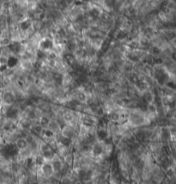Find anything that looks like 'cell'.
<instances>
[{
  "instance_id": "6da1fadb",
  "label": "cell",
  "mask_w": 176,
  "mask_h": 184,
  "mask_svg": "<svg viewBox=\"0 0 176 184\" xmlns=\"http://www.w3.org/2000/svg\"><path fill=\"white\" fill-rule=\"evenodd\" d=\"M39 174L46 178H50L54 176V171L51 164V161L44 160L39 165Z\"/></svg>"
},
{
  "instance_id": "7a4b0ae2",
  "label": "cell",
  "mask_w": 176,
  "mask_h": 184,
  "mask_svg": "<svg viewBox=\"0 0 176 184\" xmlns=\"http://www.w3.org/2000/svg\"><path fill=\"white\" fill-rule=\"evenodd\" d=\"M2 101H3V105L11 107L16 103V98L11 91L4 89L2 93Z\"/></svg>"
},
{
  "instance_id": "3957f363",
  "label": "cell",
  "mask_w": 176,
  "mask_h": 184,
  "mask_svg": "<svg viewBox=\"0 0 176 184\" xmlns=\"http://www.w3.org/2000/svg\"><path fill=\"white\" fill-rule=\"evenodd\" d=\"M76 129H77V127H76L74 126L66 124L61 128L60 133H61V135L63 136L64 138H65V139H67L71 141L76 138Z\"/></svg>"
},
{
  "instance_id": "277c9868",
  "label": "cell",
  "mask_w": 176,
  "mask_h": 184,
  "mask_svg": "<svg viewBox=\"0 0 176 184\" xmlns=\"http://www.w3.org/2000/svg\"><path fill=\"white\" fill-rule=\"evenodd\" d=\"M46 130L51 132L53 135H56L61 132V127L58 124V122L54 119H51Z\"/></svg>"
},
{
  "instance_id": "5b68a950",
  "label": "cell",
  "mask_w": 176,
  "mask_h": 184,
  "mask_svg": "<svg viewBox=\"0 0 176 184\" xmlns=\"http://www.w3.org/2000/svg\"><path fill=\"white\" fill-rule=\"evenodd\" d=\"M155 97H156V94L152 89H149L146 91L143 92L141 94V98L145 104L153 103L155 101Z\"/></svg>"
},
{
  "instance_id": "8992f818",
  "label": "cell",
  "mask_w": 176,
  "mask_h": 184,
  "mask_svg": "<svg viewBox=\"0 0 176 184\" xmlns=\"http://www.w3.org/2000/svg\"><path fill=\"white\" fill-rule=\"evenodd\" d=\"M45 131H46V129H45L39 122H35V123L33 124V127H32L31 130H30V132H31L33 134L36 135L38 137H41L42 134L45 132Z\"/></svg>"
},
{
  "instance_id": "52a82bcc",
  "label": "cell",
  "mask_w": 176,
  "mask_h": 184,
  "mask_svg": "<svg viewBox=\"0 0 176 184\" xmlns=\"http://www.w3.org/2000/svg\"><path fill=\"white\" fill-rule=\"evenodd\" d=\"M15 148L16 149V151H21V150H23L25 149L26 147H28V143H27V140H26L25 138L23 137H20L15 143Z\"/></svg>"
},
{
  "instance_id": "ba28073f",
  "label": "cell",
  "mask_w": 176,
  "mask_h": 184,
  "mask_svg": "<svg viewBox=\"0 0 176 184\" xmlns=\"http://www.w3.org/2000/svg\"><path fill=\"white\" fill-rule=\"evenodd\" d=\"M51 119L49 117H47V116H46V115H42L40 119L39 120V123L46 129L47 128V125H48V123H49V121H50Z\"/></svg>"
},
{
  "instance_id": "9c48e42d",
  "label": "cell",
  "mask_w": 176,
  "mask_h": 184,
  "mask_svg": "<svg viewBox=\"0 0 176 184\" xmlns=\"http://www.w3.org/2000/svg\"><path fill=\"white\" fill-rule=\"evenodd\" d=\"M12 41L10 39L9 37H6V38H2L0 39V47H10L11 45Z\"/></svg>"
},
{
  "instance_id": "30bf717a",
  "label": "cell",
  "mask_w": 176,
  "mask_h": 184,
  "mask_svg": "<svg viewBox=\"0 0 176 184\" xmlns=\"http://www.w3.org/2000/svg\"><path fill=\"white\" fill-rule=\"evenodd\" d=\"M169 45L174 48V50L175 51H176V39H174V40H170L169 42Z\"/></svg>"
}]
</instances>
